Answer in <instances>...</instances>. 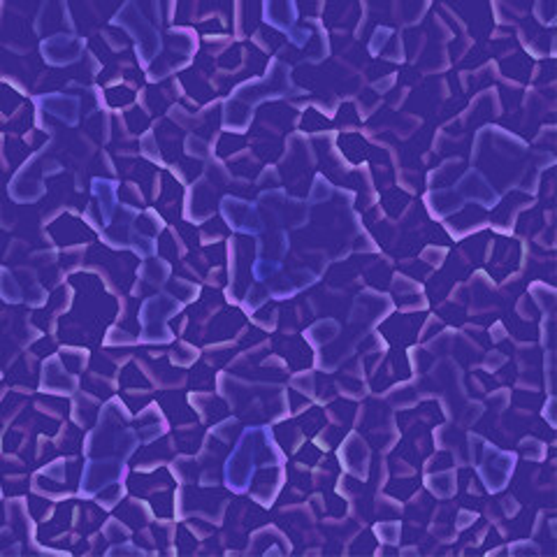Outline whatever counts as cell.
Returning a JSON list of instances; mask_svg holds the SVG:
<instances>
[{
	"mask_svg": "<svg viewBox=\"0 0 557 557\" xmlns=\"http://www.w3.org/2000/svg\"><path fill=\"white\" fill-rule=\"evenodd\" d=\"M35 103L42 107L44 114L49 116H56L59 121L68 125H75L79 121V100L72 96H63V93H56V96H42L38 97Z\"/></svg>",
	"mask_w": 557,
	"mask_h": 557,
	"instance_id": "30bf717a",
	"label": "cell"
},
{
	"mask_svg": "<svg viewBox=\"0 0 557 557\" xmlns=\"http://www.w3.org/2000/svg\"><path fill=\"white\" fill-rule=\"evenodd\" d=\"M0 295H3L7 302H19V300H22V288L12 279V274L7 270H0Z\"/></svg>",
	"mask_w": 557,
	"mask_h": 557,
	"instance_id": "7c38bea8",
	"label": "cell"
},
{
	"mask_svg": "<svg viewBox=\"0 0 557 557\" xmlns=\"http://www.w3.org/2000/svg\"><path fill=\"white\" fill-rule=\"evenodd\" d=\"M140 437L137 430L130 425V416L124 412L119 402H109L105 406L97 428L93 430L87 441V453L93 458H119L128 460V455L137 449Z\"/></svg>",
	"mask_w": 557,
	"mask_h": 557,
	"instance_id": "3957f363",
	"label": "cell"
},
{
	"mask_svg": "<svg viewBox=\"0 0 557 557\" xmlns=\"http://www.w3.org/2000/svg\"><path fill=\"white\" fill-rule=\"evenodd\" d=\"M114 23L124 26L125 31L130 32V38L135 42L137 56H140V63L149 70L153 60H158V56H161L162 47H165V42H162L156 28L149 23V19L142 14L137 5H125L124 10L116 14Z\"/></svg>",
	"mask_w": 557,
	"mask_h": 557,
	"instance_id": "277c9868",
	"label": "cell"
},
{
	"mask_svg": "<svg viewBox=\"0 0 557 557\" xmlns=\"http://www.w3.org/2000/svg\"><path fill=\"white\" fill-rule=\"evenodd\" d=\"M40 49H42V56L47 59V63L68 65L79 59L84 42L75 38V35H56V38L42 40Z\"/></svg>",
	"mask_w": 557,
	"mask_h": 557,
	"instance_id": "9c48e42d",
	"label": "cell"
},
{
	"mask_svg": "<svg viewBox=\"0 0 557 557\" xmlns=\"http://www.w3.org/2000/svg\"><path fill=\"white\" fill-rule=\"evenodd\" d=\"M181 309V302L168 298V295H156V298L146 300L142 304V341H152V344H161V341H168L170 328L168 320L172 319V314H177Z\"/></svg>",
	"mask_w": 557,
	"mask_h": 557,
	"instance_id": "5b68a950",
	"label": "cell"
},
{
	"mask_svg": "<svg viewBox=\"0 0 557 557\" xmlns=\"http://www.w3.org/2000/svg\"><path fill=\"white\" fill-rule=\"evenodd\" d=\"M221 214L227 221V226L233 227V230H239V233L258 235L263 230L258 207L239 200V198H233V195H227V198L221 200Z\"/></svg>",
	"mask_w": 557,
	"mask_h": 557,
	"instance_id": "52a82bcc",
	"label": "cell"
},
{
	"mask_svg": "<svg viewBox=\"0 0 557 557\" xmlns=\"http://www.w3.org/2000/svg\"><path fill=\"white\" fill-rule=\"evenodd\" d=\"M282 465V453L272 441V434L267 428H246L242 432L239 444L230 453L226 462V483L235 493L249 490L255 471L267 469V467Z\"/></svg>",
	"mask_w": 557,
	"mask_h": 557,
	"instance_id": "6da1fadb",
	"label": "cell"
},
{
	"mask_svg": "<svg viewBox=\"0 0 557 557\" xmlns=\"http://www.w3.org/2000/svg\"><path fill=\"white\" fill-rule=\"evenodd\" d=\"M125 474V460L119 458H96V460H88V465L84 467V477H81V497H96L109 486H116L121 483Z\"/></svg>",
	"mask_w": 557,
	"mask_h": 557,
	"instance_id": "8992f818",
	"label": "cell"
},
{
	"mask_svg": "<svg viewBox=\"0 0 557 557\" xmlns=\"http://www.w3.org/2000/svg\"><path fill=\"white\" fill-rule=\"evenodd\" d=\"M291 70L283 63H272L270 72L263 79L249 81L246 87L237 88L235 96L226 103V125L235 130H244L249 124L255 105L272 100V97L286 96L291 91Z\"/></svg>",
	"mask_w": 557,
	"mask_h": 557,
	"instance_id": "7a4b0ae2",
	"label": "cell"
},
{
	"mask_svg": "<svg viewBox=\"0 0 557 557\" xmlns=\"http://www.w3.org/2000/svg\"><path fill=\"white\" fill-rule=\"evenodd\" d=\"M514 460L515 458L511 453H499V450L487 446L483 462L478 465V471H481L483 481H486L490 493H497L499 487L506 486L511 471H514Z\"/></svg>",
	"mask_w": 557,
	"mask_h": 557,
	"instance_id": "ba28073f",
	"label": "cell"
},
{
	"mask_svg": "<svg viewBox=\"0 0 557 557\" xmlns=\"http://www.w3.org/2000/svg\"><path fill=\"white\" fill-rule=\"evenodd\" d=\"M91 193L97 200V207H100V218H103V227H105L109 221H112L114 211L119 207V202H116V184L109 181V179H93Z\"/></svg>",
	"mask_w": 557,
	"mask_h": 557,
	"instance_id": "8fae6325",
	"label": "cell"
}]
</instances>
